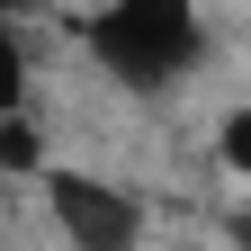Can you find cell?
I'll return each mask as SVG.
<instances>
[{
	"mask_svg": "<svg viewBox=\"0 0 251 251\" xmlns=\"http://www.w3.org/2000/svg\"><path fill=\"white\" fill-rule=\"evenodd\" d=\"M90 54L126 90H162V81H179L198 63V9L188 0H108L90 18Z\"/></svg>",
	"mask_w": 251,
	"mask_h": 251,
	"instance_id": "obj_1",
	"label": "cell"
},
{
	"mask_svg": "<svg viewBox=\"0 0 251 251\" xmlns=\"http://www.w3.org/2000/svg\"><path fill=\"white\" fill-rule=\"evenodd\" d=\"M45 206H54V225L81 251H135L144 242V206L126 198V188L90 179V171H45Z\"/></svg>",
	"mask_w": 251,
	"mask_h": 251,
	"instance_id": "obj_2",
	"label": "cell"
},
{
	"mask_svg": "<svg viewBox=\"0 0 251 251\" xmlns=\"http://www.w3.org/2000/svg\"><path fill=\"white\" fill-rule=\"evenodd\" d=\"M225 162L251 179V108H233V117H225Z\"/></svg>",
	"mask_w": 251,
	"mask_h": 251,
	"instance_id": "obj_3",
	"label": "cell"
},
{
	"mask_svg": "<svg viewBox=\"0 0 251 251\" xmlns=\"http://www.w3.org/2000/svg\"><path fill=\"white\" fill-rule=\"evenodd\" d=\"M18 81H27V63H18V45H9V27H0V108H18Z\"/></svg>",
	"mask_w": 251,
	"mask_h": 251,
	"instance_id": "obj_4",
	"label": "cell"
},
{
	"mask_svg": "<svg viewBox=\"0 0 251 251\" xmlns=\"http://www.w3.org/2000/svg\"><path fill=\"white\" fill-rule=\"evenodd\" d=\"M27 9H36V0H0V27H9V18H27Z\"/></svg>",
	"mask_w": 251,
	"mask_h": 251,
	"instance_id": "obj_5",
	"label": "cell"
},
{
	"mask_svg": "<svg viewBox=\"0 0 251 251\" xmlns=\"http://www.w3.org/2000/svg\"><path fill=\"white\" fill-rule=\"evenodd\" d=\"M233 242H242V251H251V206H242V215H233Z\"/></svg>",
	"mask_w": 251,
	"mask_h": 251,
	"instance_id": "obj_6",
	"label": "cell"
}]
</instances>
